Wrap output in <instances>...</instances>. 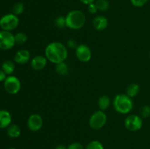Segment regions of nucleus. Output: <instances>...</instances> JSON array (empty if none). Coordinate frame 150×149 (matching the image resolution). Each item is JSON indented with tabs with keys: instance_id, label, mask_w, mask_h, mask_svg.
Masks as SVG:
<instances>
[{
	"instance_id": "nucleus-11",
	"label": "nucleus",
	"mask_w": 150,
	"mask_h": 149,
	"mask_svg": "<svg viewBox=\"0 0 150 149\" xmlns=\"http://www.w3.org/2000/svg\"><path fill=\"white\" fill-rule=\"evenodd\" d=\"M47 61H48V59L45 56L40 55L36 56L31 61V67L36 71H40L46 67Z\"/></svg>"
},
{
	"instance_id": "nucleus-14",
	"label": "nucleus",
	"mask_w": 150,
	"mask_h": 149,
	"mask_svg": "<svg viewBox=\"0 0 150 149\" xmlns=\"http://www.w3.org/2000/svg\"><path fill=\"white\" fill-rule=\"evenodd\" d=\"M11 114L5 110H0V129L7 128L11 124Z\"/></svg>"
},
{
	"instance_id": "nucleus-2",
	"label": "nucleus",
	"mask_w": 150,
	"mask_h": 149,
	"mask_svg": "<svg viewBox=\"0 0 150 149\" xmlns=\"http://www.w3.org/2000/svg\"><path fill=\"white\" fill-rule=\"evenodd\" d=\"M65 20L67 28L73 30H79L85 25L86 16L83 12L79 10H73L67 13Z\"/></svg>"
},
{
	"instance_id": "nucleus-26",
	"label": "nucleus",
	"mask_w": 150,
	"mask_h": 149,
	"mask_svg": "<svg viewBox=\"0 0 150 149\" xmlns=\"http://www.w3.org/2000/svg\"><path fill=\"white\" fill-rule=\"evenodd\" d=\"M148 0H130L131 4L136 7H143L146 4Z\"/></svg>"
},
{
	"instance_id": "nucleus-18",
	"label": "nucleus",
	"mask_w": 150,
	"mask_h": 149,
	"mask_svg": "<svg viewBox=\"0 0 150 149\" xmlns=\"http://www.w3.org/2000/svg\"><path fill=\"white\" fill-rule=\"evenodd\" d=\"M15 67H16V66H15L14 62L13 61L6 60L3 62L2 65H1V70L5 72L6 74H11L14 72Z\"/></svg>"
},
{
	"instance_id": "nucleus-33",
	"label": "nucleus",
	"mask_w": 150,
	"mask_h": 149,
	"mask_svg": "<svg viewBox=\"0 0 150 149\" xmlns=\"http://www.w3.org/2000/svg\"><path fill=\"white\" fill-rule=\"evenodd\" d=\"M8 149H16V148H8Z\"/></svg>"
},
{
	"instance_id": "nucleus-32",
	"label": "nucleus",
	"mask_w": 150,
	"mask_h": 149,
	"mask_svg": "<svg viewBox=\"0 0 150 149\" xmlns=\"http://www.w3.org/2000/svg\"><path fill=\"white\" fill-rule=\"evenodd\" d=\"M55 149H67V147L65 145H64L59 144L56 146Z\"/></svg>"
},
{
	"instance_id": "nucleus-22",
	"label": "nucleus",
	"mask_w": 150,
	"mask_h": 149,
	"mask_svg": "<svg viewBox=\"0 0 150 149\" xmlns=\"http://www.w3.org/2000/svg\"><path fill=\"white\" fill-rule=\"evenodd\" d=\"M24 11V5L21 2H17L13 5V13L16 15H21Z\"/></svg>"
},
{
	"instance_id": "nucleus-21",
	"label": "nucleus",
	"mask_w": 150,
	"mask_h": 149,
	"mask_svg": "<svg viewBox=\"0 0 150 149\" xmlns=\"http://www.w3.org/2000/svg\"><path fill=\"white\" fill-rule=\"evenodd\" d=\"M15 36V41H16V44H18V45H22L24 44L25 42L27 41L28 37L23 32H18Z\"/></svg>"
},
{
	"instance_id": "nucleus-27",
	"label": "nucleus",
	"mask_w": 150,
	"mask_h": 149,
	"mask_svg": "<svg viewBox=\"0 0 150 149\" xmlns=\"http://www.w3.org/2000/svg\"><path fill=\"white\" fill-rule=\"evenodd\" d=\"M67 149H85V148L81 143H79V142H74V143H72L71 144L69 145L67 147Z\"/></svg>"
},
{
	"instance_id": "nucleus-6",
	"label": "nucleus",
	"mask_w": 150,
	"mask_h": 149,
	"mask_svg": "<svg viewBox=\"0 0 150 149\" xmlns=\"http://www.w3.org/2000/svg\"><path fill=\"white\" fill-rule=\"evenodd\" d=\"M21 84L17 77L13 75L8 76L4 81V88L6 91L10 94H16L21 90Z\"/></svg>"
},
{
	"instance_id": "nucleus-12",
	"label": "nucleus",
	"mask_w": 150,
	"mask_h": 149,
	"mask_svg": "<svg viewBox=\"0 0 150 149\" xmlns=\"http://www.w3.org/2000/svg\"><path fill=\"white\" fill-rule=\"evenodd\" d=\"M31 54L29 51L25 49L19 50L17 51L14 57L15 62L18 64H25L29 61Z\"/></svg>"
},
{
	"instance_id": "nucleus-17",
	"label": "nucleus",
	"mask_w": 150,
	"mask_h": 149,
	"mask_svg": "<svg viewBox=\"0 0 150 149\" xmlns=\"http://www.w3.org/2000/svg\"><path fill=\"white\" fill-rule=\"evenodd\" d=\"M139 91H140V86L137 83H131L126 89V94L131 98L138 95Z\"/></svg>"
},
{
	"instance_id": "nucleus-1",
	"label": "nucleus",
	"mask_w": 150,
	"mask_h": 149,
	"mask_svg": "<svg viewBox=\"0 0 150 149\" xmlns=\"http://www.w3.org/2000/svg\"><path fill=\"white\" fill-rule=\"evenodd\" d=\"M47 59L54 64L64 62L67 58L68 52L65 45L59 42H53L48 44L45 49Z\"/></svg>"
},
{
	"instance_id": "nucleus-30",
	"label": "nucleus",
	"mask_w": 150,
	"mask_h": 149,
	"mask_svg": "<svg viewBox=\"0 0 150 149\" xmlns=\"http://www.w3.org/2000/svg\"><path fill=\"white\" fill-rule=\"evenodd\" d=\"M6 78L7 77H6L5 72L2 70H0V82L4 81Z\"/></svg>"
},
{
	"instance_id": "nucleus-9",
	"label": "nucleus",
	"mask_w": 150,
	"mask_h": 149,
	"mask_svg": "<svg viewBox=\"0 0 150 149\" xmlns=\"http://www.w3.org/2000/svg\"><path fill=\"white\" fill-rule=\"evenodd\" d=\"M76 56L81 62H88L92 58V51L87 45L81 44L76 48Z\"/></svg>"
},
{
	"instance_id": "nucleus-24",
	"label": "nucleus",
	"mask_w": 150,
	"mask_h": 149,
	"mask_svg": "<svg viewBox=\"0 0 150 149\" xmlns=\"http://www.w3.org/2000/svg\"><path fill=\"white\" fill-rule=\"evenodd\" d=\"M55 26H57L59 29H64V27H67L66 26V20L65 18L63 17V16H59L57 18L55 19Z\"/></svg>"
},
{
	"instance_id": "nucleus-5",
	"label": "nucleus",
	"mask_w": 150,
	"mask_h": 149,
	"mask_svg": "<svg viewBox=\"0 0 150 149\" xmlns=\"http://www.w3.org/2000/svg\"><path fill=\"white\" fill-rule=\"evenodd\" d=\"M107 122L106 114L103 110H98L91 115L89 121V127L95 130L102 129Z\"/></svg>"
},
{
	"instance_id": "nucleus-28",
	"label": "nucleus",
	"mask_w": 150,
	"mask_h": 149,
	"mask_svg": "<svg viewBox=\"0 0 150 149\" xmlns=\"http://www.w3.org/2000/svg\"><path fill=\"white\" fill-rule=\"evenodd\" d=\"M88 10H89V12L91 14H95L98 12V9L95 3H92V4L88 5Z\"/></svg>"
},
{
	"instance_id": "nucleus-25",
	"label": "nucleus",
	"mask_w": 150,
	"mask_h": 149,
	"mask_svg": "<svg viewBox=\"0 0 150 149\" xmlns=\"http://www.w3.org/2000/svg\"><path fill=\"white\" fill-rule=\"evenodd\" d=\"M140 114L142 118H149L150 116V107L148 105H144V106L142 107L141 108Z\"/></svg>"
},
{
	"instance_id": "nucleus-7",
	"label": "nucleus",
	"mask_w": 150,
	"mask_h": 149,
	"mask_svg": "<svg viewBox=\"0 0 150 149\" xmlns=\"http://www.w3.org/2000/svg\"><path fill=\"white\" fill-rule=\"evenodd\" d=\"M16 45L15 36L10 32L0 31V49L7 51L14 47Z\"/></svg>"
},
{
	"instance_id": "nucleus-31",
	"label": "nucleus",
	"mask_w": 150,
	"mask_h": 149,
	"mask_svg": "<svg viewBox=\"0 0 150 149\" xmlns=\"http://www.w3.org/2000/svg\"><path fill=\"white\" fill-rule=\"evenodd\" d=\"M80 1H81L83 4H86V5H89V4H92V3H94V1H95V0H80Z\"/></svg>"
},
{
	"instance_id": "nucleus-3",
	"label": "nucleus",
	"mask_w": 150,
	"mask_h": 149,
	"mask_svg": "<svg viewBox=\"0 0 150 149\" xmlns=\"http://www.w3.org/2000/svg\"><path fill=\"white\" fill-rule=\"evenodd\" d=\"M113 106L119 113L127 114L133 110V99L127 94H118L114 97Z\"/></svg>"
},
{
	"instance_id": "nucleus-20",
	"label": "nucleus",
	"mask_w": 150,
	"mask_h": 149,
	"mask_svg": "<svg viewBox=\"0 0 150 149\" xmlns=\"http://www.w3.org/2000/svg\"><path fill=\"white\" fill-rule=\"evenodd\" d=\"M95 4L98 10H100L102 12L107 11L110 7V4L108 0H97L95 1Z\"/></svg>"
},
{
	"instance_id": "nucleus-16",
	"label": "nucleus",
	"mask_w": 150,
	"mask_h": 149,
	"mask_svg": "<svg viewBox=\"0 0 150 149\" xmlns=\"http://www.w3.org/2000/svg\"><path fill=\"white\" fill-rule=\"evenodd\" d=\"M98 107L100 110L103 111H105L109 108L110 104H111V100H110L109 96L107 95H103L98 99Z\"/></svg>"
},
{
	"instance_id": "nucleus-29",
	"label": "nucleus",
	"mask_w": 150,
	"mask_h": 149,
	"mask_svg": "<svg viewBox=\"0 0 150 149\" xmlns=\"http://www.w3.org/2000/svg\"><path fill=\"white\" fill-rule=\"evenodd\" d=\"M67 45H68V47H70V48H73V49H76V48L78 47L77 42L73 39H69V40L67 41Z\"/></svg>"
},
{
	"instance_id": "nucleus-10",
	"label": "nucleus",
	"mask_w": 150,
	"mask_h": 149,
	"mask_svg": "<svg viewBox=\"0 0 150 149\" xmlns=\"http://www.w3.org/2000/svg\"><path fill=\"white\" fill-rule=\"evenodd\" d=\"M43 120L39 114H32L27 120V127L32 131H38L42 128Z\"/></svg>"
},
{
	"instance_id": "nucleus-15",
	"label": "nucleus",
	"mask_w": 150,
	"mask_h": 149,
	"mask_svg": "<svg viewBox=\"0 0 150 149\" xmlns=\"http://www.w3.org/2000/svg\"><path fill=\"white\" fill-rule=\"evenodd\" d=\"M7 135L11 138H17L20 136L21 131L20 127L16 124H10L7 128Z\"/></svg>"
},
{
	"instance_id": "nucleus-13",
	"label": "nucleus",
	"mask_w": 150,
	"mask_h": 149,
	"mask_svg": "<svg viewBox=\"0 0 150 149\" xmlns=\"http://www.w3.org/2000/svg\"><path fill=\"white\" fill-rule=\"evenodd\" d=\"M94 28L98 31H103L108 27V19L103 15H98L94 18L92 20Z\"/></svg>"
},
{
	"instance_id": "nucleus-19",
	"label": "nucleus",
	"mask_w": 150,
	"mask_h": 149,
	"mask_svg": "<svg viewBox=\"0 0 150 149\" xmlns=\"http://www.w3.org/2000/svg\"><path fill=\"white\" fill-rule=\"evenodd\" d=\"M56 72L58 74L64 76L69 72V67L65 62H61L56 64Z\"/></svg>"
},
{
	"instance_id": "nucleus-23",
	"label": "nucleus",
	"mask_w": 150,
	"mask_h": 149,
	"mask_svg": "<svg viewBox=\"0 0 150 149\" xmlns=\"http://www.w3.org/2000/svg\"><path fill=\"white\" fill-rule=\"evenodd\" d=\"M85 149H104L103 145L98 140H92L87 144Z\"/></svg>"
},
{
	"instance_id": "nucleus-8",
	"label": "nucleus",
	"mask_w": 150,
	"mask_h": 149,
	"mask_svg": "<svg viewBox=\"0 0 150 149\" xmlns=\"http://www.w3.org/2000/svg\"><path fill=\"white\" fill-rule=\"evenodd\" d=\"M143 126L142 117L137 115H130L125 120V127L130 131H137Z\"/></svg>"
},
{
	"instance_id": "nucleus-4",
	"label": "nucleus",
	"mask_w": 150,
	"mask_h": 149,
	"mask_svg": "<svg viewBox=\"0 0 150 149\" xmlns=\"http://www.w3.org/2000/svg\"><path fill=\"white\" fill-rule=\"evenodd\" d=\"M19 24V19L13 13L4 15L0 18V27L2 30L11 32L15 30Z\"/></svg>"
},
{
	"instance_id": "nucleus-34",
	"label": "nucleus",
	"mask_w": 150,
	"mask_h": 149,
	"mask_svg": "<svg viewBox=\"0 0 150 149\" xmlns=\"http://www.w3.org/2000/svg\"><path fill=\"white\" fill-rule=\"evenodd\" d=\"M149 58H150V51H149Z\"/></svg>"
}]
</instances>
